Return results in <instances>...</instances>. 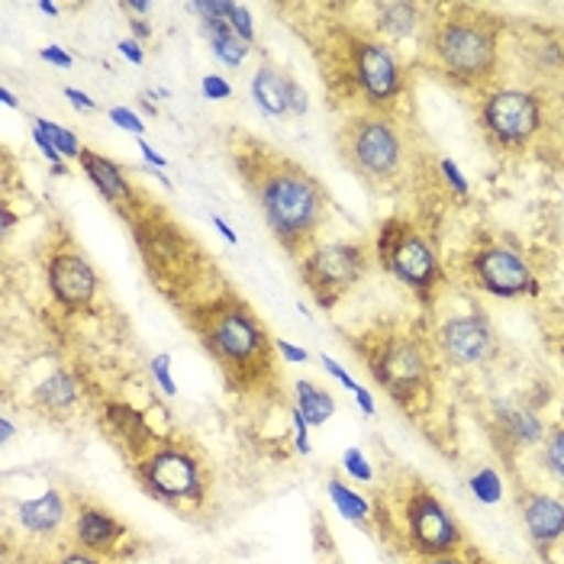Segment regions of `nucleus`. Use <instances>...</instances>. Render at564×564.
Here are the masks:
<instances>
[{
    "label": "nucleus",
    "mask_w": 564,
    "mask_h": 564,
    "mask_svg": "<svg viewBox=\"0 0 564 564\" xmlns=\"http://www.w3.org/2000/svg\"><path fill=\"white\" fill-rule=\"evenodd\" d=\"M232 165L242 177L246 191L256 197L261 217L271 236L294 256L304 259L316 246V236L326 223L329 197L323 184L256 135H236Z\"/></svg>",
    "instance_id": "1"
},
{
    "label": "nucleus",
    "mask_w": 564,
    "mask_h": 564,
    "mask_svg": "<svg viewBox=\"0 0 564 564\" xmlns=\"http://www.w3.org/2000/svg\"><path fill=\"white\" fill-rule=\"evenodd\" d=\"M316 58L329 97L361 104V113H391L403 90V68L381 40L329 26L316 40Z\"/></svg>",
    "instance_id": "2"
},
{
    "label": "nucleus",
    "mask_w": 564,
    "mask_h": 564,
    "mask_svg": "<svg viewBox=\"0 0 564 564\" xmlns=\"http://www.w3.org/2000/svg\"><path fill=\"white\" fill-rule=\"evenodd\" d=\"M187 326L197 333L204 348L214 355L226 384L232 388H259L271 375V339L259 316L246 301L217 297L184 306Z\"/></svg>",
    "instance_id": "3"
},
{
    "label": "nucleus",
    "mask_w": 564,
    "mask_h": 564,
    "mask_svg": "<svg viewBox=\"0 0 564 564\" xmlns=\"http://www.w3.org/2000/svg\"><path fill=\"white\" fill-rule=\"evenodd\" d=\"M426 52L433 65L455 85L478 87L497 75L500 65V23L478 7H442L426 23Z\"/></svg>",
    "instance_id": "4"
},
{
    "label": "nucleus",
    "mask_w": 564,
    "mask_h": 564,
    "mask_svg": "<svg viewBox=\"0 0 564 564\" xmlns=\"http://www.w3.org/2000/svg\"><path fill=\"white\" fill-rule=\"evenodd\" d=\"M336 145L348 169L371 187H391L403 172L406 145L391 113H348L336 132Z\"/></svg>",
    "instance_id": "5"
},
{
    "label": "nucleus",
    "mask_w": 564,
    "mask_h": 564,
    "mask_svg": "<svg viewBox=\"0 0 564 564\" xmlns=\"http://www.w3.org/2000/svg\"><path fill=\"white\" fill-rule=\"evenodd\" d=\"M361 355L371 375L378 378V384L391 393L397 403L410 406L416 393L426 391V378H430L426 351L410 333H393V329L368 333L361 339Z\"/></svg>",
    "instance_id": "6"
},
{
    "label": "nucleus",
    "mask_w": 564,
    "mask_h": 564,
    "mask_svg": "<svg viewBox=\"0 0 564 564\" xmlns=\"http://www.w3.org/2000/svg\"><path fill=\"white\" fill-rule=\"evenodd\" d=\"M378 261L384 264V271H391L400 284L416 291L423 301H430V294L442 284V264L435 259L433 246L406 219L381 223Z\"/></svg>",
    "instance_id": "7"
},
{
    "label": "nucleus",
    "mask_w": 564,
    "mask_h": 564,
    "mask_svg": "<svg viewBox=\"0 0 564 564\" xmlns=\"http://www.w3.org/2000/svg\"><path fill=\"white\" fill-rule=\"evenodd\" d=\"M139 480L165 503H197L204 497V462L184 445H152L139 462Z\"/></svg>",
    "instance_id": "8"
},
{
    "label": "nucleus",
    "mask_w": 564,
    "mask_h": 564,
    "mask_svg": "<svg viewBox=\"0 0 564 564\" xmlns=\"http://www.w3.org/2000/svg\"><path fill=\"white\" fill-rule=\"evenodd\" d=\"M368 271V252L355 242L313 246L301 259V278L319 306H336Z\"/></svg>",
    "instance_id": "9"
},
{
    "label": "nucleus",
    "mask_w": 564,
    "mask_h": 564,
    "mask_svg": "<svg viewBox=\"0 0 564 564\" xmlns=\"http://www.w3.org/2000/svg\"><path fill=\"white\" fill-rule=\"evenodd\" d=\"M45 278H48L55 301L68 310H85L97 294V274L65 226H58V232L48 239Z\"/></svg>",
    "instance_id": "10"
},
{
    "label": "nucleus",
    "mask_w": 564,
    "mask_h": 564,
    "mask_svg": "<svg viewBox=\"0 0 564 564\" xmlns=\"http://www.w3.org/2000/svg\"><path fill=\"white\" fill-rule=\"evenodd\" d=\"M480 127L500 149H517L542 127V104L529 90H494L480 104Z\"/></svg>",
    "instance_id": "11"
},
{
    "label": "nucleus",
    "mask_w": 564,
    "mask_h": 564,
    "mask_svg": "<svg viewBox=\"0 0 564 564\" xmlns=\"http://www.w3.org/2000/svg\"><path fill=\"white\" fill-rule=\"evenodd\" d=\"M468 271H471L478 288L497 294V297L539 294V284L532 281L522 256H517L513 249H503V246H484V249H478L471 256V261H468Z\"/></svg>",
    "instance_id": "12"
},
{
    "label": "nucleus",
    "mask_w": 564,
    "mask_h": 564,
    "mask_svg": "<svg viewBox=\"0 0 564 564\" xmlns=\"http://www.w3.org/2000/svg\"><path fill=\"white\" fill-rule=\"evenodd\" d=\"M406 529H410L413 545L423 555H430V558L452 552L462 542V532H458L455 520L448 517V510L426 490L410 497V503H406Z\"/></svg>",
    "instance_id": "13"
},
{
    "label": "nucleus",
    "mask_w": 564,
    "mask_h": 564,
    "mask_svg": "<svg viewBox=\"0 0 564 564\" xmlns=\"http://www.w3.org/2000/svg\"><path fill=\"white\" fill-rule=\"evenodd\" d=\"M438 346L455 361V365H480L494 355V329L490 323L471 313V316H455L438 329Z\"/></svg>",
    "instance_id": "14"
},
{
    "label": "nucleus",
    "mask_w": 564,
    "mask_h": 564,
    "mask_svg": "<svg viewBox=\"0 0 564 564\" xmlns=\"http://www.w3.org/2000/svg\"><path fill=\"white\" fill-rule=\"evenodd\" d=\"M75 535L82 542L85 552H94V555H110L123 545L127 539V525L113 520L107 510L100 507H82L78 517H75Z\"/></svg>",
    "instance_id": "15"
},
{
    "label": "nucleus",
    "mask_w": 564,
    "mask_h": 564,
    "mask_svg": "<svg viewBox=\"0 0 564 564\" xmlns=\"http://www.w3.org/2000/svg\"><path fill=\"white\" fill-rule=\"evenodd\" d=\"M82 169H85V174L90 177V184L113 204V207H120V210H127V207H132L135 204V191H132L130 177L123 174V169L120 165H113L110 159H104L100 152H90V149H85L82 152Z\"/></svg>",
    "instance_id": "16"
},
{
    "label": "nucleus",
    "mask_w": 564,
    "mask_h": 564,
    "mask_svg": "<svg viewBox=\"0 0 564 564\" xmlns=\"http://www.w3.org/2000/svg\"><path fill=\"white\" fill-rule=\"evenodd\" d=\"M294 87L297 82L284 68H274L264 62L252 78V97L259 100V107L268 117H288L294 104Z\"/></svg>",
    "instance_id": "17"
},
{
    "label": "nucleus",
    "mask_w": 564,
    "mask_h": 564,
    "mask_svg": "<svg viewBox=\"0 0 564 564\" xmlns=\"http://www.w3.org/2000/svg\"><path fill=\"white\" fill-rule=\"evenodd\" d=\"M525 529L539 545H552L564 535V503L552 497H532L525 503Z\"/></svg>",
    "instance_id": "18"
},
{
    "label": "nucleus",
    "mask_w": 564,
    "mask_h": 564,
    "mask_svg": "<svg viewBox=\"0 0 564 564\" xmlns=\"http://www.w3.org/2000/svg\"><path fill=\"white\" fill-rule=\"evenodd\" d=\"M107 423H110L113 435H120L127 442V452H132V455H145L155 445V433L149 430L142 413L132 406H120V403L107 406Z\"/></svg>",
    "instance_id": "19"
},
{
    "label": "nucleus",
    "mask_w": 564,
    "mask_h": 564,
    "mask_svg": "<svg viewBox=\"0 0 564 564\" xmlns=\"http://www.w3.org/2000/svg\"><path fill=\"white\" fill-rule=\"evenodd\" d=\"M62 520H65V503L58 494H45L40 500L20 507V522L30 532H52V529H58Z\"/></svg>",
    "instance_id": "20"
},
{
    "label": "nucleus",
    "mask_w": 564,
    "mask_h": 564,
    "mask_svg": "<svg viewBox=\"0 0 564 564\" xmlns=\"http://www.w3.org/2000/svg\"><path fill=\"white\" fill-rule=\"evenodd\" d=\"M200 26H204V33H207L210 45L217 48L219 62H226L229 68L242 65V58L249 55V43H242V40L232 33V26H229V23H223V20H204Z\"/></svg>",
    "instance_id": "21"
},
{
    "label": "nucleus",
    "mask_w": 564,
    "mask_h": 564,
    "mask_svg": "<svg viewBox=\"0 0 564 564\" xmlns=\"http://www.w3.org/2000/svg\"><path fill=\"white\" fill-rule=\"evenodd\" d=\"M75 400H78V384H75V378H68V375H52V378H45L43 384H40V391H36V403L45 406V410H52V413L72 410Z\"/></svg>",
    "instance_id": "22"
},
{
    "label": "nucleus",
    "mask_w": 564,
    "mask_h": 564,
    "mask_svg": "<svg viewBox=\"0 0 564 564\" xmlns=\"http://www.w3.org/2000/svg\"><path fill=\"white\" fill-rule=\"evenodd\" d=\"M420 13H423V7H416V3H384V7H378V17H381L378 26L388 36H410L420 26Z\"/></svg>",
    "instance_id": "23"
},
{
    "label": "nucleus",
    "mask_w": 564,
    "mask_h": 564,
    "mask_svg": "<svg viewBox=\"0 0 564 564\" xmlns=\"http://www.w3.org/2000/svg\"><path fill=\"white\" fill-rule=\"evenodd\" d=\"M297 400H301V413L306 423H326L336 413V400L326 391H319L313 381H297Z\"/></svg>",
    "instance_id": "24"
},
{
    "label": "nucleus",
    "mask_w": 564,
    "mask_h": 564,
    "mask_svg": "<svg viewBox=\"0 0 564 564\" xmlns=\"http://www.w3.org/2000/svg\"><path fill=\"white\" fill-rule=\"evenodd\" d=\"M329 497L336 500L339 513H343V517H348V520H361V517L368 513L365 500H361L358 494H351L343 480H329Z\"/></svg>",
    "instance_id": "25"
},
{
    "label": "nucleus",
    "mask_w": 564,
    "mask_h": 564,
    "mask_svg": "<svg viewBox=\"0 0 564 564\" xmlns=\"http://www.w3.org/2000/svg\"><path fill=\"white\" fill-rule=\"evenodd\" d=\"M36 127H40V130L55 142V149H58L62 155H68V159H82V152H85V149L78 145V139H75L72 132L62 130L58 123H48V120H36Z\"/></svg>",
    "instance_id": "26"
},
{
    "label": "nucleus",
    "mask_w": 564,
    "mask_h": 564,
    "mask_svg": "<svg viewBox=\"0 0 564 564\" xmlns=\"http://www.w3.org/2000/svg\"><path fill=\"white\" fill-rule=\"evenodd\" d=\"M507 430H510V438H520V442H535L542 435L539 420L532 413H525V410H513L507 416Z\"/></svg>",
    "instance_id": "27"
},
{
    "label": "nucleus",
    "mask_w": 564,
    "mask_h": 564,
    "mask_svg": "<svg viewBox=\"0 0 564 564\" xmlns=\"http://www.w3.org/2000/svg\"><path fill=\"white\" fill-rule=\"evenodd\" d=\"M229 26H232V33L242 40V43L252 45L256 40V30H252V17H249V10L242 7V3H232V17H229Z\"/></svg>",
    "instance_id": "28"
},
{
    "label": "nucleus",
    "mask_w": 564,
    "mask_h": 564,
    "mask_svg": "<svg viewBox=\"0 0 564 564\" xmlns=\"http://www.w3.org/2000/svg\"><path fill=\"white\" fill-rule=\"evenodd\" d=\"M545 465L555 471V478L564 480V430H558L545 442Z\"/></svg>",
    "instance_id": "29"
},
{
    "label": "nucleus",
    "mask_w": 564,
    "mask_h": 564,
    "mask_svg": "<svg viewBox=\"0 0 564 564\" xmlns=\"http://www.w3.org/2000/svg\"><path fill=\"white\" fill-rule=\"evenodd\" d=\"M475 490H478L480 500H497L500 497V480H497V475L494 471H480L478 478H475Z\"/></svg>",
    "instance_id": "30"
},
{
    "label": "nucleus",
    "mask_w": 564,
    "mask_h": 564,
    "mask_svg": "<svg viewBox=\"0 0 564 564\" xmlns=\"http://www.w3.org/2000/svg\"><path fill=\"white\" fill-rule=\"evenodd\" d=\"M110 120H113L120 130H130L135 132V135L142 132V120H139L135 113H130V110H123V107H113V110H110Z\"/></svg>",
    "instance_id": "31"
},
{
    "label": "nucleus",
    "mask_w": 564,
    "mask_h": 564,
    "mask_svg": "<svg viewBox=\"0 0 564 564\" xmlns=\"http://www.w3.org/2000/svg\"><path fill=\"white\" fill-rule=\"evenodd\" d=\"M200 87H204V94H207L210 100H226V97L232 94L229 82H223L219 75H207V78H204V85H200Z\"/></svg>",
    "instance_id": "32"
},
{
    "label": "nucleus",
    "mask_w": 564,
    "mask_h": 564,
    "mask_svg": "<svg viewBox=\"0 0 564 564\" xmlns=\"http://www.w3.org/2000/svg\"><path fill=\"white\" fill-rule=\"evenodd\" d=\"M346 468L355 475V478L368 480L371 478V468L365 465V458H361V452H355V448H348L346 452Z\"/></svg>",
    "instance_id": "33"
},
{
    "label": "nucleus",
    "mask_w": 564,
    "mask_h": 564,
    "mask_svg": "<svg viewBox=\"0 0 564 564\" xmlns=\"http://www.w3.org/2000/svg\"><path fill=\"white\" fill-rule=\"evenodd\" d=\"M169 355H159L155 361H152V371H155V378H159V384L165 388V393H174V384H172V375H169Z\"/></svg>",
    "instance_id": "34"
},
{
    "label": "nucleus",
    "mask_w": 564,
    "mask_h": 564,
    "mask_svg": "<svg viewBox=\"0 0 564 564\" xmlns=\"http://www.w3.org/2000/svg\"><path fill=\"white\" fill-rule=\"evenodd\" d=\"M33 139H36V145L45 152V159H48V162H55V169H58V155H62V152L55 149V142H52L40 127H33Z\"/></svg>",
    "instance_id": "35"
},
{
    "label": "nucleus",
    "mask_w": 564,
    "mask_h": 564,
    "mask_svg": "<svg viewBox=\"0 0 564 564\" xmlns=\"http://www.w3.org/2000/svg\"><path fill=\"white\" fill-rule=\"evenodd\" d=\"M43 58L45 62H52V65H58V68H72V55H65L58 45H48V48H43Z\"/></svg>",
    "instance_id": "36"
},
{
    "label": "nucleus",
    "mask_w": 564,
    "mask_h": 564,
    "mask_svg": "<svg viewBox=\"0 0 564 564\" xmlns=\"http://www.w3.org/2000/svg\"><path fill=\"white\" fill-rule=\"evenodd\" d=\"M323 365H326V371H329V375H333V378H339V381H343V384H346L348 391H358V384H355V381H351V378H348L346 371H343V368H339V365H336V361H333V358H323Z\"/></svg>",
    "instance_id": "37"
},
{
    "label": "nucleus",
    "mask_w": 564,
    "mask_h": 564,
    "mask_svg": "<svg viewBox=\"0 0 564 564\" xmlns=\"http://www.w3.org/2000/svg\"><path fill=\"white\" fill-rule=\"evenodd\" d=\"M65 97H68L72 104H78V107H82V110H87V113H90V110H97V104H94V100H90L87 94L75 90V87H65Z\"/></svg>",
    "instance_id": "38"
},
{
    "label": "nucleus",
    "mask_w": 564,
    "mask_h": 564,
    "mask_svg": "<svg viewBox=\"0 0 564 564\" xmlns=\"http://www.w3.org/2000/svg\"><path fill=\"white\" fill-rule=\"evenodd\" d=\"M442 172L448 174V181H452V187H455L458 194H465V191H468V184H465V177L458 174V169H455L452 162H442Z\"/></svg>",
    "instance_id": "39"
},
{
    "label": "nucleus",
    "mask_w": 564,
    "mask_h": 564,
    "mask_svg": "<svg viewBox=\"0 0 564 564\" xmlns=\"http://www.w3.org/2000/svg\"><path fill=\"white\" fill-rule=\"evenodd\" d=\"M55 564H100L90 552H68V555H62Z\"/></svg>",
    "instance_id": "40"
},
{
    "label": "nucleus",
    "mask_w": 564,
    "mask_h": 564,
    "mask_svg": "<svg viewBox=\"0 0 564 564\" xmlns=\"http://www.w3.org/2000/svg\"><path fill=\"white\" fill-rule=\"evenodd\" d=\"M120 52L130 58L132 65H142V48H139V43H135V40H123V43H120Z\"/></svg>",
    "instance_id": "41"
},
{
    "label": "nucleus",
    "mask_w": 564,
    "mask_h": 564,
    "mask_svg": "<svg viewBox=\"0 0 564 564\" xmlns=\"http://www.w3.org/2000/svg\"><path fill=\"white\" fill-rule=\"evenodd\" d=\"M278 351H281V355H284L288 361H306L304 348L291 346V343H278Z\"/></svg>",
    "instance_id": "42"
},
{
    "label": "nucleus",
    "mask_w": 564,
    "mask_h": 564,
    "mask_svg": "<svg viewBox=\"0 0 564 564\" xmlns=\"http://www.w3.org/2000/svg\"><path fill=\"white\" fill-rule=\"evenodd\" d=\"M139 149H142V155H145V159H149L152 165H159V169H165V159H162V155H159V152H155V149H152L149 142H142V139H139Z\"/></svg>",
    "instance_id": "43"
},
{
    "label": "nucleus",
    "mask_w": 564,
    "mask_h": 564,
    "mask_svg": "<svg viewBox=\"0 0 564 564\" xmlns=\"http://www.w3.org/2000/svg\"><path fill=\"white\" fill-rule=\"evenodd\" d=\"M355 397H358V403H361V410H365V413H375V403H371L368 391H361V388H358V391H355Z\"/></svg>",
    "instance_id": "44"
},
{
    "label": "nucleus",
    "mask_w": 564,
    "mask_h": 564,
    "mask_svg": "<svg viewBox=\"0 0 564 564\" xmlns=\"http://www.w3.org/2000/svg\"><path fill=\"white\" fill-rule=\"evenodd\" d=\"M214 226H217L219 232H223V236H226V239H229V242H236V232H232V229H229V226H226V223H223V219L214 217Z\"/></svg>",
    "instance_id": "45"
},
{
    "label": "nucleus",
    "mask_w": 564,
    "mask_h": 564,
    "mask_svg": "<svg viewBox=\"0 0 564 564\" xmlns=\"http://www.w3.org/2000/svg\"><path fill=\"white\" fill-rule=\"evenodd\" d=\"M132 30H135V36H142V40L152 36V30L145 26V20H132Z\"/></svg>",
    "instance_id": "46"
},
{
    "label": "nucleus",
    "mask_w": 564,
    "mask_h": 564,
    "mask_svg": "<svg viewBox=\"0 0 564 564\" xmlns=\"http://www.w3.org/2000/svg\"><path fill=\"white\" fill-rule=\"evenodd\" d=\"M430 564H462L458 558H452V555H435V558H430Z\"/></svg>",
    "instance_id": "47"
},
{
    "label": "nucleus",
    "mask_w": 564,
    "mask_h": 564,
    "mask_svg": "<svg viewBox=\"0 0 564 564\" xmlns=\"http://www.w3.org/2000/svg\"><path fill=\"white\" fill-rule=\"evenodd\" d=\"M0 97H3V104H7V107H17V100H13V94H10L7 87L0 90Z\"/></svg>",
    "instance_id": "48"
},
{
    "label": "nucleus",
    "mask_w": 564,
    "mask_h": 564,
    "mask_svg": "<svg viewBox=\"0 0 564 564\" xmlns=\"http://www.w3.org/2000/svg\"><path fill=\"white\" fill-rule=\"evenodd\" d=\"M13 223H17L13 214H10V210H3V229H7V232H10V226H13Z\"/></svg>",
    "instance_id": "49"
},
{
    "label": "nucleus",
    "mask_w": 564,
    "mask_h": 564,
    "mask_svg": "<svg viewBox=\"0 0 564 564\" xmlns=\"http://www.w3.org/2000/svg\"><path fill=\"white\" fill-rule=\"evenodd\" d=\"M40 10H43V13H48V17H52V13H58V7H55V3H40Z\"/></svg>",
    "instance_id": "50"
}]
</instances>
